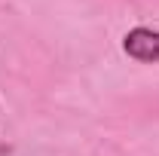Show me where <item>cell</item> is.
<instances>
[{
  "mask_svg": "<svg viewBox=\"0 0 159 156\" xmlns=\"http://www.w3.org/2000/svg\"><path fill=\"white\" fill-rule=\"evenodd\" d=\"M122 49L135 61L156 64L159 61V31H153V28H132L122 37Z\"/></svg>",
  "mask_w": 159,
  "mask_h": 156,
  "instance_id": "1",
  "label": "cell"
}]
</instances>
